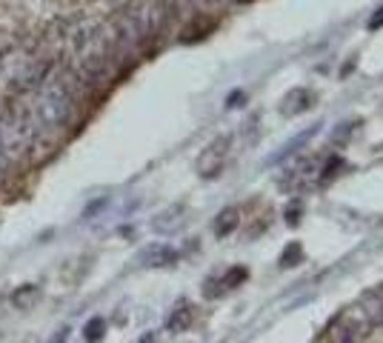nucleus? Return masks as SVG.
Segmentation results:
<instances>
[{
	"instance_id": "obj_16",
	"label": "nucleus",
	"mask_w": 383,
	"mask_h": 343,
	"mask_svg": "<svg viewBox=\"0 0 383 343\" xmlns=\"http://www.w3.org/2000/svg\"><path fill=\"white\" fill-rule=\"evenodd\" d=\"M243 98H246V94H243V92H238V94H232V98H229V106H240V103H243Z\"/></svg>"
},
{
	"instance_id": "obj_10",
	"label": "nucleus",
	"mask_w": 383,
	"mask_h": 343,
	"mask_svg": "<svg viewBox=\"0 0 383 343\" xmlns=\"http://www.w3.org/2000/svg\"><path fill=\"white\" fill-rule=\"evenodd\" d=\"M37 298H41V289H37V286H21V289L12 295V303L17 309H29Z\"/></svg>"
},
{
	"instance_id": "obj_14",
	"label": "nucleus",
	"mask_w": 383,
	"mask_h": 343,
	"mask_svg": "<svg viewBox=\"0 0 383 343\" xmlns=\"http://www.w3.org/2000/svg\"><path fill=\"white\" fill-rule=\"evenodd\" d=\"M300 255H303L300 243H289V246H286V249L280 252V266H295V263H300Z\"/></svg>"
},
{
	"instance_id": "obj_4",
	"label": "nucleus",
	"mask_w": 383,
	"mask_h": 343,
	"mask_svg": "<svg viewBox=\"0 0 383 343\" xmlns=\"http://www.w3.org/2000/svg\"><path fill=\"white\" fill-rule=\"evenodd\" d=\"M138 260H141V266H146V269H161V266L178 263V249L169 246V243H152L138 255Z\"/></svg>"
},
{
	"instance_id": "obj_11",
	"label": "nucleus",
	"mask_w": 383,
	"mask_h": 343,
	"mask_svg": "<svg viewBox=\"0 0 383 343\" xmlns=\"http://www.w3.org/2000/svg\"><path fill=\"white\" fill-rule=\"evenodd\" d=\"M318 126H320V123H318ZM318 126H312L309 132H303V135H298V138H295V141H292L289 146H286V149L280 152V155H278L275 160H283V158H292V155H295V152H298V146H303V143H309V141H312V138L318 135Z\"/></svg>"
},
{
	"instance_id": "obj_12",
	"label": "nucleus",
	"mask_w": 383,
	"mask_h": 343,
	"mask_svg": "<svg viewBox=\"0 0 383 343\" xmlns=\"http://www.w3.org/2000/svg\"><path fill=\"white\" fill-rule=\"evenodd\" d=\"M103 332H106V320L103 318H92L86 323V329H83V337L89 343H98V340H103Z\"/></svg>"
},
{
	"instance_id": "obj_1",
	"label": "nucleus",
	"mask_w": 383,
	"mask_h": 343,
	"mask_svg": "<svg viewBox=\"0 0 383 343\" xmlns=\"http://www.w3.org/2000/svg\"><path fill=\"white\" fill-rule=\"evenodd\" d=\"M72 114H74V94L69 83L52 81L49 86H43L41 98H37L32 121L37 123V129H63L72 123Z\"/></svg>"
},
{
	"instance_id": "obj_9",
	"label": "nucleus",
	"mask_w": 383,
	"mask_h": 343,
	"mask_svg": "<svg viewBox=\"0 0 383 343\" xmlns=\"http://www.w3.org/2000/svg\"><path fill=\"white\" fill-rule=\"evenodd\" d=\"M238 223H240V212H238V209H223V212L215 218L212 229H215L218 238H226L229 232H235Z\"/></svg>"
},
{
	"instance_id": "obj_13",
	"label": "nucleus",
	"mask_w": 383,
	"mask_h": 343,
	"mask_svg": "<svg viewBox=\"0 0 383 343\" xmlns=\"http://www.w3.org/2000/svg\"><path fill=\"white\" fill-rule=\"evenodd\" d=\"M358 126H360V121H346V123H340L338 129H335V135H332V143L335 146H340V143H346L352 135H355V132H358Z\"/></svg>"
},
{
	"instance_id": "obj_8",
	"label": "nucleus",
	"mask_w": 383,
	"mask_h": 343,
	"mask_svg": "<svg viewBox=\"0 0 383 343\" xmlns=\"http://www.w3.org/2000/svg\"><path fill=\"white\" fill-rule=\"evenodd\" d=\"M189 326H192V306H189V303H178V306L172 309L169 318H166V329L169 332H183Z\"/></svg>"
},
{
	"instance_id": "obj_5",
	"label": "nucleus",
	"mask_w": 383,
	"mask_h": 343,
	"mask_svg": "<svg viewBox=\"0 0 383 343\" xmlns=\"http://www.w3.org/2000/svg\"><path fill=\"white\" fill-rule=\"evenodd\" d=\"M315 103V94L309 89H292V92H286L283 94V101H280V112L286 114V118H295V114L306 112Z\"/></svg>"
},
{
	"instance_id": "obj_3",
	"label": "nucleus",
	"mask_w": 383,
	"mask_h": 343,
	"mask_svg": "<svg viewBox=\"0 0 383 343\" xmlns=\"http://www.w3.org/2000/svg\"><path fill=\"white\" fill-rule=\"evenodd\" d=\"M246 278H249V272L243 269V266H232V269H226L220 278H209V280L203 283V295H206V298H223L226 292L238 289V286H240Z\"/></svg>"
},
{
	"instance_id": "obj_7",
	"label": "nucleus",
	"mask_w": 383,
	"mask_h": 343,
	"mask_svg": "<svg viewBox=\"0 0 383 343\" xmlns=\"http://www.w3.org/2000/svg\"><path fill=\"white\" fill-rule=\"evenodd\" d=\"M183 212H186V206H183V203H175V206H169L166 212H161L158 220L152 223V226H155L158 232H172V229H178V226H180V220H183L180 215H183Z\"/></svg>"
},
{
	"instance_id": "obj_15",
	"label": "nucleus",
	"mask_w": 383,
	"mask_h": 343,
	"mask_svg": "<svg viewBox=\"0 0 383 343\" xmlns=\"http://www.w3.org/2000/svg\"><path fill=\"white\" fill-rule=\"evenodd\" d=\"M6 166H9V155L3 152V146H0V175H3V172H6Z\"/></svg>"
},
{
	"instance_id": "obj_6",
	"label": "nucleus",
	"mask_w": 383,
	"mask_h": 343,
	"mask_svg": "<svg viewBox=\"0 0 383 343\" xmlns=\"http://www.w3.org/2000/svg\"><path fill=\"white\" fill-rule=\"evenodd\" d=\"M360 318L369 323H383V286L380 289H375V292H369V295H363V300H360Z\"/></svg>"
},
{
	"instance_id": "obj_2",
	"label": "nucleus",
	"mask_w": 383,
	"mask_h": 343,
	"mask_svg": "<svg viewBox=\"0 0 383 343\" xmlns=\"http://www.w3.org/2000/svg\"><path fill=\"white\" fill-rule=\"evenodd\" d=\"M229 146H232V138L220 135V138H215L212 143L203 149V155L198 158V175L200 178H215V175H220L223 160L229 155Z\"/></svg>"
},
{
	"instance_id": "obj_17",
	"label": "nucleus",
	"mask_w": 383,
	"mask_h": 343,
	"mask_svg": "<svg viewBox=\"0 0 383 343\" xmlns=\"http://www.w3.org/2000/svg\"><path fill=\"white\" fill-rule=\"evenodd\" d=\"M369 26H372V29H377V26H383V14H377V17H372V21H369Z\"/></svg>"
}]
</instances>
